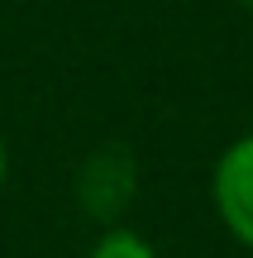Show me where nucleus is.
Listing matches in <instances>:
<instances>
[{"label": "nucleus", "mask_w": 253, "mask_h": 258, "mask_svg": "<svg viewBox=\"0 0 253 258\" xmlns=\"http://www.w3.org/2000/svg\"><path fill=\"white\" fill-rule=\"evenodd\" d=\"M210 201H215V215L229 230V239H239L244 249H253V134L234 139V144L215 158Z\"/></svg>", "instance_id": "obj_1"}, {"label": "nucleus", "mask_w": 253, "mask_h": 258, "mask_svg": "<svg viewBox=\"0 0 253 258\" xmlns=\"http://www.w3.org/2000/svg\"><path fill=\"white\" fill-rule=\"evenodd\" d=\"M86 258H158V249H153L143 234H134V230H105L101 239L91 244Z\"/></svg>", "instance_id": "obj_2"}, {"label": "nucleus", "mask_w": 253, "mask_h": 258, "mask_svg": "<svg viewBox=\"0 0 253 258\" xmlns=\"http://www.w3.org/2000/svg\"><path fill=\"white\" fill-rule=\"evenodd\" d=\"M5 172H10V153H5V134H0V191H5Z\"/></svg>", "instance_id": "obj_3"}, {"label": "nucleus", "mask_w": 253, "mask_h": 258, "mask_svg": "<svg viewBox=\"0 0 253 258\" xmlns=\"http://www.w3.org/2000/svg\"><path fill=\"white\" fill-rule=\"evenodd\" d=\"M239 5H253V0H239Z\"/></svg>", "instance_id": "obj_4"}]
</instances>
